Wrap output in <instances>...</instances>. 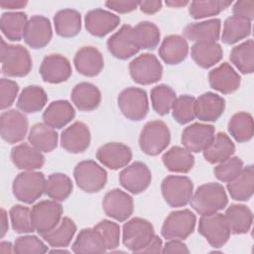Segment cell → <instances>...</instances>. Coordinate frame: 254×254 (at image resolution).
I'll use <instances>...</instances> for the list:
<instances>
[{
  "mask_svg": "<svg viewBox=\"0 0 254 254\" xmlns=\"http://www.w3.org/2000/svg\"><path fill=\"white\" fill-rule=\"evenodd\" d=\"M198 232L213 248L222 247L230 236L224 214L219 212L201 215L198 221Z\"/></svg>",
  "mask_w": 254,
  "mask_h": 254,
  "instance_id": "obj_12",
  "label": "cell"
},
{
  "mask_svg": "<svg viewBox=\"0 0 254 254\" xmlns=\"http://www.w3.org/2000/svg\"><path fill=\"white\" fill-rule=\"evenodd\" d=\"M52 37V25L47 17L35 15L28 20L23 39L30 48L42 49L50 43Z\"/></svg>",
  "mask_w": 254,
  "mask_h": 254,
  "instance_id": "obj_17",
  "label": "cell"
},
{
  "mask_svg": "<svg viewBox=\"0 0 254 254\" xmlns=\"http://www.w3.org/2000/svg\"><path fill=\"white\" fill-rule=\"evenodd\" d=\"M9 225H8V215L4 208L1 209V238H3L8 231Z\"/></svg>",
  "mask_w": 254,
  "mask_h": 254,
  "instance_id": "obj_61",
  "label": "cell"
},
{
  "mask_svg": "<svg viewBox=\"0 0 254 254\" xmlns=\"http://www.w3.org/2000/svg\"><path fill=\"white\" fill-rule=\"evenodd\" d=\"M58 133L45 123H36L28 134L29 143L44 153L54 151L58 146Z\"/></svg>",
  "mask_w": 254,
  "mask_h": 254,
  "instance_id": "obj_37",
  "label": "cell"
},
{
  "mask_svg": "<svg viewBox=\"0 0 254 254\" xmlns=\"http://www.w3.org/2000/svg\"><path fill=\"white\" fill-rule=\"evenodd\" d=\"M0 253L2 254L14 253V245H12V243L8 241H2L0 243Z\"/></svg>",
  "mask_w": 254,
  "mask_h": 254,
  "instance_id": "obj_62",
  "label": "cell"
},
{
  "mask_svg": "<svg viewBox=\"0 0 254 254\" xmlns=\"http://www.w3.org/2000/svg\"><path fill=\"white\" fill-rule=\"evenodd\" d=\"M117 103L122 114L132 121L142 120L149 111L147 92L140 87L131 86L123 89L118 95Z\"/></svg>",
  "mask_w": 254,
  "mask_h": 254,
  "instance_id": "obj_7",
  "label": "cell"
},
{
  "mask_svg": "<svg viewBox=\"0 0 254 254\" xmlns=\"http://www.w3.org/2000/svg\"><path fill=\"white\" fill-rule=\"evenodd\" d=\"M243 161L239 157H230L220 163L213 169L215 178L223 183H229L239 176L243 170Z\"/></svg>",
  "mask_w": 254,
  "mask_h": 254,
  "instance_id": "obj_51",
  "label": "cell"
},
{
  "mask_svg": "<svg viewBox=\"0 0 254 254\" xmlns=\"http://www.w3.org/2000/svg\"><path fill=\"white\" fill-rule=\"evenodd\" d=\"M190 55L198 66L208 68L221 61L223 51L216 42H196L191 47Z\"/></svg>",
  "mask_w": 254,
  "mask_h": 254,
  "instance_id": "obj_34",
  "label": "cell"
},
{
  "mask_svg": "<svg viewBox=\"0 0 254 254\" xmlns=\"http://www.w3.org/2000/svg\"><path fill=\"white\" fill-rule=\"evenodd\" d=\"M105 6L110 10H113L120 14H125L132 12L137 9L138 1H131V0H119V1H106Z\"/></svg>",
  "mask_w": 254,
  "mask_h": 254,
  "instance_id": "obj_56",
  "label": "cell"
},
{
  "mask_svg": "<svg viewBox=\"0 0 254 254\" xmlns=\"http://www.w3.org/2000/svg\"><path fill=\"white\" fill-rule=\"evenodd\" d=\"M194 103L195 98L191 95L185 94L177 97L172 107L174 119L182 125L192 121L195 117Z\"/></svg>",
  "mask_w": 254,
  "mask_h": 254,
  "instance_id": "obj_49",
  "label": "cell"
},
{
  "mask_svg": "<svg viewBox=\"0 0 254 254\" xmlns=\"http://www.w3.org/2000/svg\"><path fill=\"white\" fill-rule=\"evenodd\" d=\"M225 108V100L222 96L205 92L195 98L194 113L195 117L203 122H214L223 113Z\"/></svg>",
  "mask_w": 254,
  "mask_h": 254,
  "instance_id": "obj_25",
  "label": "cell"
},
{
  "mask_svg": "<svg viewBox=\"0 0 254 254\" xmlns=\"http://www.w3.org/2000/svg\"><path fill=\"white\" fill-rule=\"evenodd\" d=\"M131 33L132 26L123 25L107 40V49L114 58L127 60L139 52V49L133 42Z\"/></svg>",
  "mask_w": 254,
  "mask_h": 254,
  "instance_id": "obj_24",
  "label": "cell"
},
{
  "mask_svg": "<svg viewBox=\"0 0 254 254\" xmlns=\"http://www.w3.org/2000/svg\"><path fill=\"white\" fill-rule=\"evenodd\" d=\"M190 203L195 212L205 215L224 209L228 203V197L221 184L206 183L196 189Z\"/></svg>",
  "mask_w": 254,
  "mask_h": 254,
  "instance_id": "obj_1",
  "label": "cell"
},
{
  "mask_svg": "<svg viewBox=\"0 0 254 254\" xmlns=\"http://www.w3.org/2000/svg\"><path fill=\"white\" fill-rule=\"evenodd\" d=\"M73 189L72 182L68 176L62 173H55L48 177L46 180V194L56 200L64 201L71 193Z\"/></svg>",
  "mask_w": 254,
  "mask_h": 254,
  "instance_id": "obj_46",
  "label": "cell"
},
{
  "mask_svg": "<svg viewBox=\"0 0 254 254\" xmlns=\"http://www.w3.org/2000/svg\"><path fill=\"white\" fill-rule=\"evenodd\" d=\"M102 208L107 216L119 222L125 221L133 213V197L119 189H113L104 195Z\"/></svg>",
  "mask_w": 254,
  "mask_h": 254,
  "instance_id": "obj_15",
  "label": "cell"
},
{
  "mask_svg": "<svg viewBox=\"0 0 254 254\" xmlns=\"http://www.w3.org/2000/svg\"><path fill=\"white\" fill-rule=\"evenodd\" d=\"M48 101L46 91L39 85H28L21 91L17 108L23 113H36L41 111Z\"/></svg>",
  "mask_w": 254,
  "mask_h": 254,
  "instance_id": "obj_39",
  "label": "cell"
},
{
  "mask_svg": "<svg viewBox=\"0 0 254 254\" xmlns=\"http://www.w3.org/2000/svg\"><path fill=\"white\" fill-rule=\"evenodd\" d=\"M162 239L159 236L155 235L153 239L149 242V244L140 251V253H162Z\"/></svg>",
  "mask_w": 254,
  "mask_h": 254,
  "instance_id": "obj_59",
  "label": "cell"
},
{
  "mask_svg": "<svg viewBox=\"0 0 254 254\" xmlns=\"http://www.w3.org/2000/svg\"><path fill=\"white\" fill-rule=\"evenodd\" d=\"M138 6L140 10L145 14H155L162 8V2L160 0H147L138 1Z\"/></svg>",
  "mask_w": 254,
  "mask_h": 254,
  "instance_id": "obj_58",
  "label": "cell"
},
{
  "mask_svg": "<svg viewBox=\"0 0 254 254\" xmlns=\"http://www.w3.org/2000/svg\"><path fill=\"white\" fill-rule=\"evenodd\" d=\"M76 232V225L69 217H63L59 224L42 234V238L54 248H64L69 245Z\"/></svg>",
  "mask_w": 254,
  "mask_h": 254,
  "instance_id": "obj_40",
  "label": "cell"
},
{
  "mask_svg": "<svg viewBox=\"0 0 254 254\" xmlns=\"http://www.w3.org/2000/svg\"><path fill=\"white\" fill-rule=\"evenodd\" d=\"M73 178L77 187L88 193L100 191L107 183L106 171L92 160L79 162L74 167Z\"/></svg>",
  "mask_w": 254,
  "mask_h": 254,
  "instance_id": "obj_6",
  "label": "cell"
},
{
  "mask_svg": "<svg viewBox=\"0 0 254 254\" xmlns=\"http://www.w3.org/2000/svg\"><path fill=\"white\" fill-rule=\"evenodd\" d=\"M227 191L230 197L238 201L250 199L254 192V168L252 165L244 167L233 181L227 183Z\"/></svg>",
  "mask_w": 254,
  "mask_h": 254,
  "instance_id": "obj_33",
  "label": "cell"
},
{
  "mask_svg": "<svg viewBox=\"0 0 254 254\" xmlns=\"http://www.w3.org/2000/svg\"><path fill=\"white\" fill-rule=\"evenodd\" d=\"M221 21L214 18L191 23L184 29V35L193 42H216L220 37Z\"/></svg>",
  "mask_w": 254,
  "mask_h": 254,
  "instance_id": "obj_30",
  "label": "cell"
},
{
  "mask_svg": "<svg viewBox=\"0 0 254 254\" xmlns=\"http://www.w3.org/2000/svg\"><path fill=\"white\" fill-rule=\"evenodd\" d=\"M96 159L110 170L126 167L132 159L131 149L118 142H110L100 146L96 152Z\"/></svg>",
  "mask_w": 254,
  "mask_h": 254,
  "instance_id": "obj_20",
  "label": "cell"
},
{
  "mask_svg": "<svg viewBox=\"0 0 254 254\" xmlns=\"http://www.w3.org/2000/svg\"><path fill=\"white\" fill-rule=\"evenodd\" d=\"M70 98L78 110L91 111L99 106L101 101V92L90 82H80L71 90Z\"/></svg>",
  "mask_w": 254,
  "mask_h": 254,
  "instance_id": "obj_31",
  "label": "cell"
},
{
  "mask_svg": "<svg viewBox=\"0 0 254 254\" xmlns=\"http://www.w3.org/2000/svg\"><path fill=\"white\" fill-rule=\"evenodd\" d=\"M208 81L211 88L223 94L235 92L241 83L238 72L228 63H222L208 73Z\"/></svg>",
  "mask_w": 254,
  "mask_h": 254,
  "instance_id": "obj_22",
  "label": "cell"
},
{
  "mask_svg": "<svg viewBox=\"0 0 254 254\" xmlns=\"http://www.w3.org/2000/svg\"><path fill=\"white\" fill-rule=\"evenodd\" d=\"M215 129L212 125L193 123L187 126L181 137L182 144L190 152H202L214 136Z\"/></svg>",
  "mask_w": 254,
  "mask_h": 254,
  "instance_id": "obj_19",
  "label": "cell"
},
{
  "mask_svg": "<svg viewBox=\"0 0 254 254\" xmlns=\"http://www.w3.org/2000/svg\"><path fill=\"white\" fill-rule=\"evenodd\" d=\"M132 79L142 85H149L159 81L163 74V66L153 54H142L129 64Z\"/></svg>",
  "mask_w": 254,
  "mask_h": 254,
  "instance_id": "obj_11",
  "label": "cell"
},
{
  "mask_svg": "<svg viewBox=\"0 0 254 254\" xmlns=\"http://www.w3.org/2000/svg\"><path fill=\"white\" fill-rule=\"evenodd\" d=\"M28 23V18L24 12H5L1 16L0 27L3 35L10 41H20L24 36V31Z\"/></svg>",
  "mask_w": 254,
  "mask_h": 254,
  "instance_id": "obj_43",
  "label": "cell"
},
{
  "mask_svg": "<svg viewBox=\"0 0 254 254\" xmlns=\"http://www.w3.org/2000/svg\"><path fill=\"white\" fill-rule=\"evenodd\" d=\"M27 1L24 0H5L0 2V6L3 9H21L27 5Z\"/></svg>",
  "mask_w": 254,
  "mask_h": 254,
  "instance_id": "obj_60",
  "label": "cell"
},
{
  "mask_svg": "<svg viewBox=\"0 0 254 254\" xmlns=\"http://www.w3.org/2000/svg\"><path fill=\"white\" fill-rule=\"evenodd\" d=\"M164 166L173 173L187 174L194 165V157L191 152L184 147L174 146L169 149L162 157Z\"/></svg>",
  "mask_w": 254,
  "mask_h": 254,
  "instance_id": "obj_38",
  "label": "cell"
},
{
  "mask_svg": "<svg viewBox=\"0 0 254 254\" xmlns=\"http://www.w3.org/2000/svg\"><path fill=\"white\" fill-rule=\"evenodd\" d=\"M72 252L76 254L83 253H104L107 251L106 244L100 233L93 228H84L79 231L73 244Z\"/></svg>",
  "mask_w": 254,
  "mask_h": 254,
  "instance_id": "obj_35",
  "label": "cell"
},
{
  "mask_svg": "<svg viewBox=\"0 0 254 254\" xmlns=\"http://www.w3.org/2000/svg\"><path fill=\"white\" fill-rule=\"evenodd\" d=\"M48 250V246L35 235L20 236L14 243V253L18 254H43Z\"/></svg>",
  "mask_w": 254,
  "mask_h": 254,
  "instance_id": "obj_52",
  "label": "cell"
},
{
  "mask_svg": "<svg viewBox=\"0 0 254 254\" xmlns=\"http://www.w3.org/2000/svg\"><path fill=\"white\" fill-rule=\"evenodd\" d=\"M119 23V16L101 8L88 11L84 17L85 29L89 34L97 38H103L115 30Z\"/></svg>",
  "mask_w": 254,
  "mask_h": 254,
  "instance_id": "obj_18",
  "label": "cell"
},
{
  "mask_svg": "<svg viewBox=\"0 0 254 254\" xmlns=\"http://www.w3.org/2000/svg\"><path fill=\"white\" fill-rule=\"evenodd\" d=\"M152 174L148 166L142 162H134L125 167L119 174L120 185L129 192L138 194L148 189Z\"/></svg>",
  "mask_w": 254,
  "mask_h": 254,
  "instance_id": "obj_14",
  "label": "cell"
},
{
  "mask_svg": "<svg viewBox=\"0 0 254 254\" xmlns=\"http://www.w3.org/2000/svg\"><path fill=\"white\" fill-rule=\"evenodd\" d=\"M10 157L14 166L23 171H35L41 169L45 164V157L42 152L27 143L12 148Z\"/></svg>",
  "mask_w": 254,
  "mask_h": 254,
  "instance_id": "obj_26",
  "label": "cell"
},
{
  "mask_svg": "<svg viewBox=\"0 0 254 254\" xmlns=\"http://www.w3.org/2000/svg\"><path fill=\"white\" fill-rule=\"evenodd\" d=\"M188 4H190L189 1H181V0L166 1V5L169 6V7H172V8H181V7H184Z\"/></svg>",
  "mask_w": 254,
  "mask_h": 254,
  "instance_id": "obj_63",
  "label": "cell"
},
{
  "mask_svg": "<svg viewBox=\"0 0 254 254\" xmlns=\"http://www.w3.org/2000/svg\"><path fill=\"white\" fill-rule=\"evenodd\" d=\"M254 130L253 117L250 113L240 111L232 115L228 122V132L238 143L252 139Z\"/></svg>",
  "mask_w": 254,
  "mask_h": 254,
  "instance_id": "obj_44",
  "label": "cell"
},
{
  "mask_svg": "<svg viewBox=\"0 0 254 254\" xmlns=\"http://www.w3.org/2000/svg\"><path fill=\"white\" fill-rule=\"evenodd\" d=\"M9 216L11 225L16 233H31L35 231L31 221V209L27 206L16 204L10 208Z\"/></svg>",
  "mask_w": 254,
  "mask_h": 254,
  "instance_id": "obj_50",
  "label": "cell"
},
{
  "mask_svg": "<svg viewBox=\"0 0 254 254\" xmlns=\"http://www.w3.org/2000/svg\"><path fill=\"white\" fill-rule=\"evenodd\" d=\"M162 253H190L188 246L180 239H170L162 248Z\"/></svg>",
  "mask_w": 254,
  "mask_h": 254,
  "instance_id": "obj_57",
  "label": "cell"
},
{
  "mask_svg": "<svg viewBox=\"0 0 254 254\" xmlns=\"http://www.w3.org/2000/svg\"><path fill=\"white\" fill-rule=\"evenodd\" d=\"M90 144V131L86 124L80 121L72 123L61 134V146L72 154L83 153Z\"/></svg>",
  "mask_w": 254,
  "mask_h": 254,
  "instance_id": "obj_21",
  "label": "cell"
},
{
  "mask_svg": "<svg viewBox=\"0 0 254 254\" xmlns=\"http://www.w3.org/2000/svg\"><path fill=\"white\" fill-rule=\"evenodd\" d=\"M52 253H57V252H61V253H68V251H66V250H64V248H62V249H58V248H56V249H54V250H52L51 251Z\"/></svg>",
  "mask_w": 254,
  "mask_h": 254,
  "instance_id": "obj_64",
  "label": "cell"
},
{
  "mask_svg": "<svg viewBox=\"0 0 254 254\" xmlns=\"http://www.w3.org/2000/svg\"><path fill=\"white\" fill-rule=\"evenodd\" d=\"M46 189V179L43 173L24 171L13 181L12 190L14 196L27 204L35 202L42 196Z\"/></svg>",
  "mask_w": 254,
  "mask_h": 254,
  "instance_id": "obj_4",
  "label": "cell"
},
{
  "mask_svg": "<svg viewBox=\"0 0 254 254\" xmlns=\"http://www.w3.org/2000/svg\"><path fill=\"white\" fill-rule=\"evenodd\" d=\"M150 96L154 111L161 116L169 114L177 98L174 89L167 84H159L153 87Z\"/></svg>",
  "mask_w": 254,
  "mask_h": 254,
  "instance_id": "obj_47",
  "label": "cell"
},
{
  "mask_svg": "<svg viewBox=\"0 0 254 254\" xmlns=\"http://www.w3.org/2000/svg\"><path fill=\"white\" fill-rule=\"evenodd\" d=\"M2 72L7 76L22 77L32 69V58L29 51L21 45H8L1 39Z\"/></svg>",
  "mask_w": 254,
  "mask_h": 254,
  "instance_id": "obj_2",
  "label": "cell"
},
{
  "mask_svg": "<svg viewBox=\"0 0 254 254\" xmlns=\"http://www.w3.org/2000/svg\"><path fill=\"white\" fill-rule=\"evenodd\" d=\"M63 215V206L54 199H45L37 202L31 209V221L34 229L40 234L55 228Z\"/></svg>",
  "mask_w": 254,
  "mask_h": 254,
  "instance_id": "obj_9",
  "label": "cell"
},
{
  "mask_svg": "<svg viewBox=\"0 0 254 254\" xmlns=\"http://www.w3.org/2000/svg\"><path fill=\"white\" fill-rule=\"evenodd\" d=\"M132 39L136 47L141 50L155 49L161 38L159 28L152 22L143 21L132 27Z\"/></svg>",
  "mask_w": 254,
  "mask_h": 254,
  "instance_id": "obj_41",
  "label": "cell"
},
{
  "mask_svg": "<svg viewBox=\"0 0 254 254\" xmlns=\"http://www.w3.org/2000/svg\"><path fill=\"white\" fill-rule=\"evenodd\" d=\"M230 4L231 1H192L190 3L189 13L193 19H203L218 15L223 10L228 8Z\"/></svg>",
  "mask_w": 254,
  "mask_h": 254,
  "instance_id": "obj_48",
  "label": "cell"
},
{
  "mask_svg": "<svg viewBox=\"0 0 254 254\" xmlns=\"http://www.w3.org/2000/svg\"><path fill=\"white\" fill-rule=\"evenodd\" d=\"M251 34V22L238 17L230 16L223 23L221 41L226 45H233Z\"/></svg>",
  "mask_w": 254,
  "mask_h": 254,
  "instance_id": "obj_42",
  "label": "cell"
},
{
  "mask_svg": "<svg viewBox=\"0 0 254 254\" xmlns=\"http://www.w3.org/2000/svg\"><path fill=\"white\" fill-rule=\"evenodd\" d=\"M195 222V214L190 209L173 211L166 217L161 228V234L167 240H184L193 232Z\"/></svg>",
  "mask_w": 254,
  "mask_h": 254,
  "instance_id": "obj_10",
  "label": "cell"
},
{
  "mask_svg": "<svg viewBox=\"0 0 254 254\" xmlns=\"http://www.w3.org/2000/svg\"><path fill=\"white\" fill-rule=\"evenodd\" d=\"M73 64L75 69L80 74L92 77L100 73L104 66V60L98 49L85 46L76 52L73 58Z\"/></svg>",
  "mask_w": 254,
  "mask_h": 254,
  "instance_id": "obj_23",
  "label": "cell"
},
{
  "mask_svg": "<svg viewBox=\"0 0 254 254\" xmlns=\"http://www.w3.org/2000/svg\"><path fill=\"white\" fill-rule=\"evenodd\" d=\"M230 62L244 74L254 71V42L247 40L232 48L229 56Z\"/></svg>",
  "mask_w": 254,
  "mask_h": 254,
  "instance_id": "obj_45",
  "label": "cell"
},
{
  "mask_svg": "<svg viewBox=\"0 0 254 254\" xmlns=\"http://www.w3.org/2000/svg\"><path fill=\"white\" fill-rule=\"evenodd\" d=\"M94 228L102 236L107 250H113L119 246L120 242V227L116 222L108 219H103L98 222Z\"/></svg>",
  "mask_w": 254,
  "mask_h": 254,
  "instance_id": "obj_53",
  "label": "cell"
},
{
  "mask_svg": "<svg viewBox=\"0 0 254 254\" xmlns=\"http://www.w3.org/2000/svg\"><path fill=\"white\" fill-rule=\"evenodd\" d=\"M165 201L172 207L187 205L193 193V184L186 176H168L161 185Z\"/></svg>",
  "mask_w": 254,
  "mask_h": 254,
  "instance_id": "obj_8",
  "label": "cell"
},
{
  "mask_svg": "<svg viewBox=\"0 0 254 254\" xmlns=\"http://www.w3.org/2000/svg\"><path fill=\"white\" fill-rule=\"evenodd\" d=\"M235 152V145L232 140L223 132L214 134L212 140L202 151L203 158L209 164H218L230 158Z\"/></svg>",
  "mask_w": 254,
  "mask_h": 254,
  "instance_id": "obj_32",
  "label": "cell"
},
{
  "mask_svg": "<svg viewBox=\"0 0 254 254\" xmlns=\"http://www.w3.org/2000/svg\"><path fill=\"white\" fill-rule=\"evenodd\" d=\"M39 71L45 82L61 83L71 75V66L69 61L63 55L51 54L44 58Z\"/></svg>",
  "mask_w": 254,
  "mask_h": 254,
  "instance_id": "obj_16",
  "label": "cell"
},
{
  "mask_svg": "<svg viewBox=\"0 0 254 254\" xmlns=\"http://www.w3.org/2000/svg\"><path fill=\"white\" fill-rule=\"evenodd\" d=\"M75 116L71 103L67 100H56L49 104L43 113V121L54 129H62Z\"/></svg>",
  "mask_w": 254,
  "mask_h": 254,
  "instance_id": "obj_28",
  "label": "cell"
},
{
  "mask_svg": "<svg viewBox=\"0 0 254 254\" xmlns=\"http://www.w3.org/2000/svg\"><path fill=\"white\" fill-rule=\"evenodd\" d=\"M232 13L234 16L244 18L251 22L254 19V1L243 0L235 2L232 7Z\"/></svg>",
  "mask_w": 254,
  "mask_h": 254,
  "instance_id": "obj_55",
  "label": "cell"
},
{
  "mask_svg": "<svg viewBox=\"0 0 254 254\" xmlns=\"http://www.w3.org/2000/svg\"><path fill=\"white\" fill-rule=\"evenodd\" d=\"M155 236L152 223L141 217H134L124 223L122 228V242L134 253H140Z\"/></svg>",
  "mask_w": 254,
  "mask_h": 254,
  "instance_id": "obj_5",
  "label": "cell"
},
{
  "mask_svg": "<svg viewBox=\"0 0 254 254\" xmlns=\"http://www.w3.org/2000/svg\"><path fill=\"white\" fill-rule=\"evenodd\" d=\"M19 85L16 81L1 78L0 79V107L2 110L10 107L18 94Z\"/></svg>",
  "mask_w": 254,
  "mask_h": 254,
  "instance_id": "obj_54",
  "label": "cell"
},
{
  "mask_svg": "<svg viewBox=\"0 0 254 254\" xmlns=\"http://www.w3.org/2000/svg\"><path fill=\"white\" fill-rule=\"evenodd\" d=\"M56 33L63 38H72L81 30V17L78 11L65 8L58 11L54 16Z\"/></svg>",
  "mask_w": 254,
  "mask_h": 254,
  "instance_id": "obj_36",
  "label": "cell"
},
{
  "mask_svg": "<svg viewBox=\"0 0 254 254\" xmlns=\"http://www.w3.org/2000/svg\"><path fill=\"white\" fill-rule=\"evenodd\" d=\"M188 54L189 44L180 35L167 36L159 48V56L167 64H178L184 62Z\"/></svg>",
  "mask_w": 254,
  "mask_h": 254,
  "instance_id": "obj_27",
  "label": "cell"
},
{
  "mask_svg": "<svg viewBox=\"0 0 254 254\" xmlns=\"http://www.w3.org/2000/svg\"><path fill=\"white\" fill-rule=\"evenodd\" d=\"M224 217L232 234L247 233L253 222L252 210L248 206L240 203L230 204L225 210Z\"/></svg>",
  "mask_w": 254,
  "mask_h": 254,
  "instance_id": "obj_29",
  "label": "cell"
},
{
  "mask_svg": "<svg viewBox=\"0 0 254 254\" xmlns=\"http://www.w3.org/2000/svg\"><path fill=\"white\" fill-rule=\"evenodd\" d=\"M171 133L168 125L162 120H153L145 124L139 136V146L143 153L157 156L170 144Z\"/></svg>",
  "mask_w": 254,
  "mask_h": 254,
  "instance_id": "obj_3",
  "label": "cell"
},
{
  "mask_svg": "<svg viewBox=\"0 0 254 254\" xmlns=\"http://www.w3.org/2000/svg\"><path fill=\"white\" fill-rule=\"evenodd\" d=\"M29 122L23 112L10 109L0 116V134L4 141L15 144L22 141L27 135Z\"/></svg>",
  "mask_w": 254,
  "mask_h": 254,
  "instance_id": "obj_13",
  "label": "cell"
}]
</instances>
